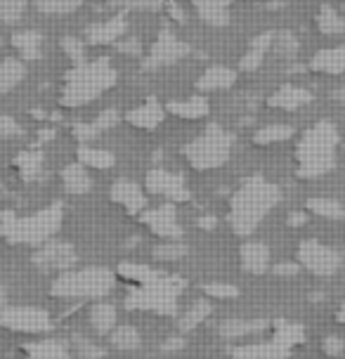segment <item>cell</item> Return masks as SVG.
<instances>
[{
    "mask_svg": "<svg viewBox=\"0 0 345 359\" xmlns=\"http://www.w3.org/2000/svg\"><path fill=\"white\" fill-rule=\"evenodd\" d=\"M336 97L341 100V102H345V88H341V90H336Z\"/></svg>",
    "mask_w": 345,
    "mask_h": 359,
    "instance_id": "91938a15",
    "label": "cell"
},
{
    "mask_svg": "<svg viewBox=\"0 0 345 359\" xmlns=\"http://www.w3.org/2000/svg\"><path fill=\"white\" fill-rule=\"evenodd\" d=\"M322 350H324V355H329V357H341L345 352V341L341 336H327L322 341Z\"/></svg>",
    "mask_w": 345,
    "mask_h": 359,
    "instance_id": "bcb514c9",
    "label": "cell"
},
{
    "mask_svg": "<svg viewBox=\"0 0 345 359\" xmlns=\"http://www.w3.org/2000/svg\"><path fill=\"white\" fill-rule=\"evenodd\" d=\"M168 12H170V17H172V19H177L180 24L187 22V15H184V12H182L180 8H177L175 3H170V5H168Z\"/></svg>",
    "mask_w": 345,
    "mask_h": 359,
    "instance_id": "db71d44e",
    "label": "cell"
},
{
    "mask_svg": "<svg viewBox=\"0 0 345 359\" xmlns=\"http://www.w3.org/2000/svg\"><path fill=\"white\" fill-rule=\"evenodd\" d=\"M232 3L234 0H191L196 15L206 24H210V27H225V24H229L227 8Z\"/></svg>",
    "mask_w": 345,
    "mask_h": 359,
    "instance_id": "44dd1931",
    "label": "cell"
},
{
    "mask_svg": "<svg viewBox=\"0 0 345 359\" xmlns=\"http://www.w3.org/2000/svg\"><path fill=\"white\" fill-rule=\"evenodd\" d=\"M12 45H15L17 53L22 55V60L34 62V60L41 57L43 36L36 34V31H19V34L12 36Z\"/></svg>",
    "mask_w": 345,
    "mask_h": 359,
    "instance_id": "f1b7e54d",
    "label": "cell"
},
{
    "mask_svg": "<svg viewBox=\"0 0 345 359\" xmlns=\"http://www.w3.org/2000/svg\"><path fill=\"white\" fill-rule=\"evenodd\" d=\"M34 265L38 269H57V272H69L76 262H79V253L69 241H55L50 239L46 243L38 246V251L34 253Z\"/></svg>",
    "mask_w": 345,
    "mask_h": 359,
    "instance_id": "30bf717a",
    "label": "cell"
},
{
    "mask_svg": "<svg viewBox=\"0 0 345 359\" xmlns=\"http://www.w3.org/2000/svg\"><path fill=\"white\" fill-rule=\"evenodd\" d=\"M79 163L86 165V168H95V170H109L116 165V156L107 149H95V147H81L79 149Z\"/></svg>",
    "mask_w": 345,
    "mask_h": 359,
    "instance_id": "83f0119b",
    "label": "cell"
},
{
    "mask_svg": "<svg viewBox=\"0 0 345 359\" xmlns=\"http://www.w3.org/2000/svg\"><path fill=\"white\" fill-rule=\"evenodd\" d=\"M341 142L338 128L331 121H319L298 142V175L319 177L336 168V147Z\"/></svg>",
    "mask_w": 345,
    "mask_h": 359,
    "instance_id": "7a4b0ae2",
    "label": "cell"
},
{
    "mask_svg": "<svg viewBox=\"0 0 345 359\" xmlns=\"http://www.w3.org/2000/svg\"><path fill=\"white\" fill-rule=\"evenodd\" d=\"M17 168H19V175H22L24 182H34V180L41 175V168H43V154L31 149V151H22L17 156Z\"/></svg>",
    "mask_w": 345,
    "mask_h": 359,
    "instance_id": "d6a6232c",
    "label": "cell"
},
{
    "mask_svg": "<svg viewBox=\"0 0 345 359\" xmlns=\"http://www.w3.org/2000/svg\"><path fill=\"white\" fill-rule=\"evenodd\" d=\"M62 224V206H48L34 215L17 217L12 210L0 213V236L10 243H29L41 246L53 239V234Z\"/></svg>",
    "mask_w": 345,
    "mask_h": 359,
    "instance_id": "277c9868",
    "label": "cell"
},
{
    "mask_svg": "<svg viewBox=\"0 0 345 359\" xmlns=\"http://www.w3.org/2000/svg\"><path fill=\"white\" fill-rule=\"evenodd\" d=\"M189 45L182 43L180 38H177L172 31L163 29L161 34H158V38L154 41V45H151L149 50V57L142 62L144 69H158V67H168V64L182 60V57L189 55Z\"/></svg>",
    "mask_w": 345,
    "mask_h": 359,
    "instance_id": "8fae6325",
    "label": "cell"
},
{
    "mask_svg": "<svg viewBox=\"0 0 345 359\" xmlns=\"http://www.w3.org/2000/svg\"><path fill=\"white\" fill-rule=\"evenodd\" d=\"M182 288V279H170L158 274L154 281L135 288L126 298V307L128 310H154L158 314H172L175 312V298Z\"/></svg>",
    "mask_w": 345,
    "mask_h": 359,
    "instance_id": "52a82bcc",
    "label": "cell"
},
{
    "mask_svg": "<svg viewBox=\"0 0 345 359\" xmlns=\"http://www.w3.org/2000/svg\"><path fill=\"white\" fill-rule=\"evenodd\" d=\"M168 111L172 116H180V118H189V121H196V118H203L206 114L210 111V104L203 95H194L189 100H180V102H168Z\"/></svg>",
    "mask_w": 345,
    "mask_h": 359,
    "instance_id": "cb8c5ba5",
    "label": "cell"
},
{
    "mask_svg": "<svg viewBox=\"0 0 345 359\" xmlns=\"http://www.w3.org/2000/svg\"><path fill=\"white\" fill-rule=\"evenodd\" d=\"M274 272L279 277H293V274L300 272V265H296V262H282V265H274Z\"/></svg>",
    "mask_w": 345,
    "mask_h": 359,
    "instance_id": "816d5d0a",
    "label": "cell"
},
{
    "mask_svg": "<svg viewBox=\"0 0 345 359\" xmlns=\"http://www.w3.org/2000/svg\"><path fill=\"white\" fill-rule=\"evenodd\" d=\"M184 348V338H168V343H163V352H172V350H180Z\"/></svg>",
    "mask_w": 345,
    "mask_h": 359,
    "instance_id": "f5cc1de1",
    "label": "cell"
},
{
    "mask_svg": "<svg viewBox=\"0 0 345 359\" xmlns=\"http://www.w3.org/2000/svg\"><path fill=\"white\" fill-rule=\"evenodd\" d=\"M97 135H100L97 128L93 123H76L74 126V137L79 140V142H93Z\"/></svg>",
    "mask_w": 345,
    "mask_h": 359,
    "instance_id": "681fc988",
    "label": "cell"
},
{
    "mask_svg": "<svg viewBox=\"0 0 345 359\" xmlns=\"http://www.w3.org/2000/svg\"><path fill=\"white\" fill-rule=\"evenodd\" d=\"M215 224H218V220H215L213 215H203V217H199V227H201V229H215Z\"/></svg>",
    "mask_w": 345,
    "mask_h": 359,
    "instance_id": "11a10c76",
    "label": "cell"
},
{
    "mask_svg": "<svg viewBox=\"0 0 345 359\" xmlns=\"http://www.w3.org/2000/svg\"><path fill=\"white\" fill-rule=\"evenodd\" d=\"M310 69H312V72H317V74H329V76L343 74L345 72V45L319 50V53L312 57Z\"/></svg>",
    "mask_w": 345,
    "mask_h": 359,
    "instance_id": "ffe728a7",
    "label": "cell"
},
{
    "mask_svg": "<svg viewBox=\"0 0 345 359\" xmlns=\"http://www.w3.org/2000/svg\"><path fill=\"white\" fill-rule=\"evenodd\" d=\"M119 272H121V277L135 281V284H140V286L149 284V281H154L158 277L154 269H149V267H144V265H133V262H121Z\"/></svg>",
    "mask_w": 345,
    "mask_h": 359,
    "instance_id": "ab89813d",
    "label": "cell"
},
{
    "mask_svg": "<svg viewBox=\"0 0 345 359\" xmlns=\"http://www.w3.org/2000/svg\"><path fill=\"white\" fill-rule=\"evenodd\" d=\"M29 0H0V19L8 24H15L24 15Z\"/></svg>",
    "mask_w": 345,
    "mask_h": 359,
    "instance_id": "60d3db41",
    "label": "cell"
},
{
    "mask_svg": "<svg viewBox=\"0 0 345 359\" xmlns=\"http://www.w3.org/2000/svg\"><path fill=\"white\" fill-rule=\"evenodd\" d=\"M317 27L324 36H338L345 31V19L331 5H322V10L317 15Z\"/></svg>",
    "mask_w": 345,
    "mask_h": 359,
    "instance_id": "e575fe53",
    "label": "cell"
},
{
    "mask_svg": "<svg viewBox=\"0 0 345 359\" xmlns=\"http://www.w3.org/2000/svg\"><path fill=\"white\" fill-rule=\"evenodd\" d=\"M282 201V189L277 184L267 182L263 175L248 177L244 184L232 194L229 201L227 222L239 236H248L255 232L263 217Z\"/></svg>",
    "mask_w": 345,
    "mask_h": 359,
    "instance_id": "6da1fadb",
    "label": "cell"
},
{
    "mask_svg": "<svg viewBox=\"0 0 345 359\" xmlns=\"http://www.w3.org/2000/svg\"><path fill=\"white\" fill-rule=\"evenodd\" d=\"M83 0H34L38 12L43 15H69L81 8Z\"/></svg>",
    "mask_w": 345,
    "mask_h": 359,
    "instance_id": "74e56055",
    "label": "cell"
},
{
    "mask_svg": "<svg viewBox=\"0 0 345 359\" xmlns=\"http://www.w3.org/2000/svg\"><path fill=\"white\" fill-rule=\"evenodd\" d=\"M234 135L220 128L218 123H210L201 137L191 140L184 144V158L194 170H215L225 165L232 156Z\"/></svg>",
    "mask_w": 345,
    "mask_h": 359,
    "instance_id": "8992f818",
    "label": "cell"
},
{
    "mask_svg": "<svg viewBox=\"0 0 345 359\" xmlns=\"http://www.w3.org/2000/svg\"><path fill=\"white\" fill-rule=\"evenodd\" d=\"M116 69L111 67L109 57H102L97 62L79 64L67 74V83L62 90L64 107H83L102 93H107L111 86H116Z\"/></svg>",
    "mask_w": 345,
    "mask_h": 359,
    "instance_id": "3957f363",
    "label": "cell"
},
{
    "mask_svg": "<svg viewBox=\"0 0 345 359\" xmlns=\"http://www.w3.org/2000/svg\"><path fill=\"white\" fill-rule=\"evenodd\" d=\"M147 189H149L151 194L170 198V201H189V196H191L187 182H184V177L180 172H170L163 168L149 170V175H147Z\"/></svg>",
    "mask_w": 345,
    "mask_h": 359,
    "instance_id": "7c38bea8",
    "label": "cell"
},
{
    "mask_svg": "<svg viewBox=\"0 0 345 359\" xmlns=\"http://www.w3.org/2000/svg\"><path fill=\"white\" fill-rule=\"evenodd\" d=\"M22 135V128L12 116L8 114H0V137L3 140H12V137H19Z\"/></svg>",
    "mask_w": 345,
    "mask_h": 359,
    "instance_id": "f6af8a7d",
    "label": "cell"
},
{
    "mask_svg": "<svg viewBox=\"0 0 345 359\" xmlns=\"http://www.w3.org/2000/svg\"><path fill=\"white\" fill-rule=\"evenodd\" d=\"M241 267L248 274H263L270 267V248L263 241H246L241 246Z\"/></svg>",
    "mask_w": 345,
    "mask_h": 359,
    "instance_id": "e0dca14e",
    "label": "cell"
},
{
    "mask_svg": "<svg viewBox=\"0 0 345 359\" xmlns=\"http://www.w3.org/2000/svg\"><path fill=\"white\" fill-rule=\"evenodd\" d=\"M151 255H154V260H158V262H175L187 255V246H184L180 239L163 241V243H158V246H154Z\"/></svg>",
    "mask_w": 345,
    "mask_h": 359,
    "instance_id": "8d00e7d4",
    "label": "cell"
},
{
    "mask_svg": "<svg viewBox=\"0 0 345 359\" xmlns=\"http://www.w3.org/2000/svg\"><path fill=\"white\" fill-rule=\"evenodd\" d=\"M234 81H236V74L232 72V69H227V67H210L208 72L199 79L196 88H199L201 93H213V90L232 88Z\"/></svg>",
    "mask_w": 345,
    "mask_h": 359,
    "instance_id": "484cf974",
    "label": "cell"
},
{
    "mask_svg": "<svg viewBox=\"0 0 345 359\" xmlns=\"http://www.w3.org/2000/svg\"><path fill=\"white\" fill-rule=\"evenodd\" d=\"M111 201L123 206L128 213H142L147 206L144 191L135 182H130V180H116L111 184Z\"/></svg>",
    "mask_w": 345,
    "mask_h": 359,
    "instance_id": "9a60e30c",
    "label": "cell"
},
{
    "mask_svg": "<svg viewBox=\"0 0 345 359\" xmlns=\"http://www.w3.org/2000/svg\"><path fill=\"white\" fill-rule=\"evenodd\" d=\"M312 102V93L305 88H298V86H284L267 97V104L274 107V109H282V111H296V109L310 104Z\"/></svg>",
    "mask_w": 345,
    "mask_h": 359,
    "instance_id": "2e32d148",
    "label": "cell"
},
{
    "mask_svg": "<svg viewBox=\"0 0 345 359\" xmlns=\"http://www.w3.org/2000/svg\"><path fill=\"white\" fill-rule=\"evenodd\" d=\"M0 326L17 333H48L53 331V317L41 307L5 305L0 310Z\"/></svg>",
    "mask_w": 345,
    "mask_h": 359,
    "instance_id": "ba28073f",
    "label": "cell"
},
{
    "mask_svg": "<svg viewBox=\"0 0 345 359\" xmlns=\"http://www.w3.org/2000/svg\"><path fill=\"white\" fill-rule=\"evenodd\" d=\"M109 3L123 10H161L165 0H109Z\"/></svg>",
    "mask_w": 345,
    "mask_h": 359,
    "instance_id": "7bdbcfd3",
    "label": "cell"
},
{
    "mask_svg": "<svg viewBox=\"0 0 345 359\" xmlns=\"http://www.w3.org/2000/svg\"><path fill=\"white\" fill-rule=\"evenodd\" d=\"M203 293L210 298H236L239 296V288L232 284H206Z\"/></svg>",
    "mask_w": 345,
    "mask_h": 359,
    "instance_id": "ee69618b",
    "label": "cell"
},
{
    "mask_svg": "<svg viewBox=\"0 0 345 359\" xmlns=\"http://www.w3.org/2000/svg\"><path fill=\"white\" fill-rule=\"evenodd\" d=\"M210 312H213V305H210L208 300H196V303H191L189 310L180 317L177 329H180L182 333L194 331L196 326H199L201 322H206V319L210 317Z\"/></svg>",
    "mask_w": 345,
    "mask_h": 359,
    "instance_id": "f546056e",
    "label": "cell"
},
{
    "mask_svg": "<svg viewBox=\"0 0 345 359\" xmlns=\"http://www.w3.org/2000/svg\"><path fill=\"white\" fill-rule=\"evenodd\" d=\"M90 326L97 336H109L116 329V307L111 303H95L90 307Z\"/></svg>",
    "mask_w": 345,
    "mask_h": 359,
    "instance_id": "4316f807",
    "label": "cell"
},
{
    "mask_svg": "<svg viewBox=\"0 0 345 359\" xmlns=\"http://www.w3.org/2000/svg\"><path fill=\"white\" fill-rule=\"evenodd\" d=\"M291 135H293L291 126L274 123V126L260 128V130L253 135V140H255V144H274V142H284V140H289Z\"/></svg>",
    "mask_w": 345,
    "mask_h": 359,
    "instance_id": "d590c367",
    "label": "cell"
},
{
    "mask_svg": "<svg viewBox=\"0 0 345 359\" xmlns=\"http://www.w3.org/2000/svg\"><path fill=\"white\" fill-rule=\"evenodd\" d=\"M298 262L317 277H331L341 267V253L317 239H308L298 246Z\"/></svg>",
    "mask_w": 345,
    "mask_h": 359,
    "instance_id": "9c48e42d",
    "label": "cell"
},
{
    "mask_svg": "<svg viewBox=\"0 0 345 359\" xmlns=\"http://www.w3.org/2000/svg\"><path fill=\"white\" fill-rule=\"evenodd\" d=\"M24 76H27V67H24L22 60L8 57V60L0 62V95L12 93L24 81Z\"/></svg>",
    "mask_w": 345,
    "mask_h": 359,
    "instance_id": "d4e9b609",
    "label": "cell"
},
{
    "mask_svg": "<svg viewBox=\"0 0 345 359\" xmlns=\"http://www.w3.org/2000/svg\"><path fill=\"white\" fill-rule=\"evenodd\" d=\"M62 48H64V53H67V57H72L74 62H83V43L79 38L67 36L62 41Z\"/></svg>",
    "mask_w": 345,
    "mask_h": 359,
    "instance_id": "c3c4849f",
    "label": "cell"
},
{
    "mask_svg": "<svg viewBox=\"0 0 345 359\" xmlns=\"http://www.w3.org/2000/svg\"><path fill=\"white\" fill-rule=\"evenodd\" d=\"M74 345H76V352H79L81 359H102V357H104V350H102L100 345L90 343L88 338H83V336H76Z\"/></svg>",
    "mask_w": 345,
    "mask_h": 359,
    "instance_id": "b9f144b4",
    "label": "cell"
},
{
    "mask_svg": "<svg viewBox=\"0 0 345 359\" xmlns=\"http://www.w3.org/2000/svg\"><path fill=\"white\" fill-rule=\"evenodd\" d=\"M29 359H72L67 345H62L60 341H41L29 345Z\"/></svg>",
    "mask_w": 345,
    "mask_h": 359,
    "instance_id": "836d02e7",
    "label": "cell"
},
{
    "mask_svg": "<svg viewBox=\"0 0 345 359\" xmlns=\"http://www.w3.org/2000/svg\"><path fill=\"white\" fill-rule=\"evenodd\" d=\"M109 341H111L114 348L121 350V352H133L142 345V336H140V331L135 329V326L123 324V326H116V329L109 333Z\"/></svg>",
    "mask_w": 345,
    "mask_h": 359,
    "instance_id": "4dcf8cb0",
    "label": "cell"
},
{
    "mask_svg": "<svg viewBox=\"0 0 345 359\" xmlns=\"http://www.w3.org/2000/svg\"><path fill=\"white\" fill-rule=\"evenodd\" d=\"M116 50L121 55L140 57V53H142V45H140V41H135V38H123V41L116 43Z\"/></svg>",
    "mask_w": 345,
    "mask_h": 359,
    "instance_id": "f907efd6",
    "label": "cell"
},
{
    "mask_svg": "<svg viewBox=\"0 0 345 359\" xmlns=\"http://www.w3.org/2000/svg\"><path fill=\"white\" fill-rule=\"evenodd\" d=\"M305 208H308L310 213L319 215V217H327V220H341V217L345 215L343 203H338L336 198H324V196L308 198Z\"/></svg>",
    "mask_w": 345,
    "mask_h": 359,
    "instance_id": "1f68e13d",
    "label": "cell"
},
{
    "mask_svg": "<svg viewBox=\"0 0 345 359\" xmlns=\"http://www.w3.org/2000/svg\"><path fill=\"white\" fill-rule=\"evenodd\" d=\"M119 123V114L114 111V109H107V111H102L97 114V118L93 121V126L97 128V133H104V130H109V128H114Z\"/></svg>",
    "mask_w": 345,
    "mask_h": 359,
    "instance_id": "7dc6e473",
    "label": "cell"
},
{
    "mask_svg": "<svg viewBox=\"0 0 345 359\" xmlns=\"http://www.w3.org/2000/svg\"><path fill=\"white\" fill-rule=\"evenodd\" d=\"M126 29H128L126 17L116 15V17L107 19V22L90 24V27L86 29V38H88V43H93V45H109V43H119L121 38H123Z\"/></svg>",
    "mask_w": 345,
    "mask_h": 359,
    "instance_id": "5bb4252c",
    "label": "cell"
},
{
    "mask_svg": "<svg viewBox=\"0 0 345 359\" xmlns=\"http://www.w3.org/2000/svg\"><path fill=\"white\" fill-rule=\"evenodd\" d=\"M116 286V274L109 267H83L69 269L53 281V296L57 298H104Z\"/></svg>",
    "mask_w": 345,
    "mask_h": 359,
    "instance_id": "5b68a950",
    "label": "cell"
},
{
    "mask_svg": "<svg viewBox=\"0 0 345 359\" xmlns=\"http://www.w3.org/2000/svg\"><path fill=\"white\" fill-rule=\"evenodd\" d=\"M62 182H64V189L69 194H88L93 189V177L88 175L86 165L81 163H69L67 168L62 170Z\"/></svg>",
    "mask_w": 345,
    "mask_h": 359,
    "instance_id": "603a6c76",
    "label": "cell"
},
{
    "mask_svg": "<svg viewBox=\"0 0 345 359\" xmlns=\"http://www.w3.org/2000/svg\"><path fill=\"white\" fill-rule=\"evenodd\" d=\"M272 50H274V55H277V57L293 60V57L298 55V50H300V43H298L296 36L289 34V31H286V34H274Z\"/></svg>",
    "mask_w": 345,
    "mask_h": 359,
    "instance_id": "f35d334b",
    "label": "cell"
},
{
    "mask_svg": "<svg viewBox=\"0 0 345 359\" xmlns=\"http://www.w3.org/2000/svg\"><path fill=\"white\" fill-rule=\"evenodd\" d=\"M140 220H142V224H147L156 236H161L165 241H177L182 236V227H180V222H177L172 203L142 210V213H140Z\"/></svg>",
    "mask_w": 345,
    "mask_h": 359,
    "instance_id": "4fadbf2b",
    "label": "cell"
},
{
    "mask_svg": "<svg viewBox=\"0 0 345 359\" xmlns=\"http://www.w3.org/2000/svg\"><path fill=\"white\" fill-rule=\"evenodd\" d=\"M336 319H338V322H341V324H345V303L341 305V310H338Z\"/></svg>",
    "mask_w": 345,
    "mask_h": 359,
    "instance_id": "680465c9",
    "label": "cell"
},
{
    "mask_svg": "<svg viewBox=\"0 0 345 359\" xmlns=\"http://www.w3.org/2000/svg\"><path fill=\"white\" fill-rule=\"evenodd\" d=\"M305 220H308V215H305V210H303V213H291V215H289V224H291V227H298V224H305Z\"/></svg>",
    "mask_w": 345,
    "mask_h": 359,
    "instance_id": "9f6ffc18",
    "label": "cell"
},
{
    "mask_svg": "<svg viewBox=\"0 0 345 359\" xmlns=\"http://www.w3.org/2000/svg\"><path fill=\"white\" fill-rule=\"evenodd\" d=\"M272 41H274V34L255 36L251 45H248L246 55L241 57V72H255V69H260V64H263L267 57V50L272 48Z\"/></svg>",
    "mask_w": 345,
    "mask_h": 359,
    "instance_id": "7402d4cb",
    "label": "cell"
},
{
    "mask_svg": "<svg viewBox=\"0 0 345 359\" xmlns=\"http://www.w3.org/2000/svg\"><path fill=\"white\" fill-rule=\"evenodd\" d=\"M5 303H8V293H5V288L0 286V310L5 307Z\"/></svg>",
    "mask_w": 345,
    "mask_h": 359,
    "instance_id": "6f0895ef",
    "label": "cell"
},
{
    "mask_svg": "<svg viewBox=\"0 0 345 359\" xmlns=\"http://www.w3.org/2000/svg\"><path fill=\"white\" fill-rule=\"evenodd\" d=\"M267 326H270V322H265V319H225L218 333L225 341H236V338L258 336V333L267 331Z\"/></svg>",
    "mask_w": 345,
    "mask_h": 359,
    "instance_id": "ac0fdd59",
    "label": "cell"
},
{
    "mask_svg": "<svg viewBox=\"0 0 345 359\" xmlns=\"http://www.w3.org/2000/svg\"><path fill=\"white\" fill-rule=\"evenodd\" d=\"M126 118H128V123H133L135 128H142V130H154V128L165 118V111H163V107L158 104V100L149 97L144 104L133 109Z\"/></svg>",
    "mask_w": 345,
    "mask_h": 359,
    "instance_id": "d6986e66",
    "label": "cell"
}]
</instances>
